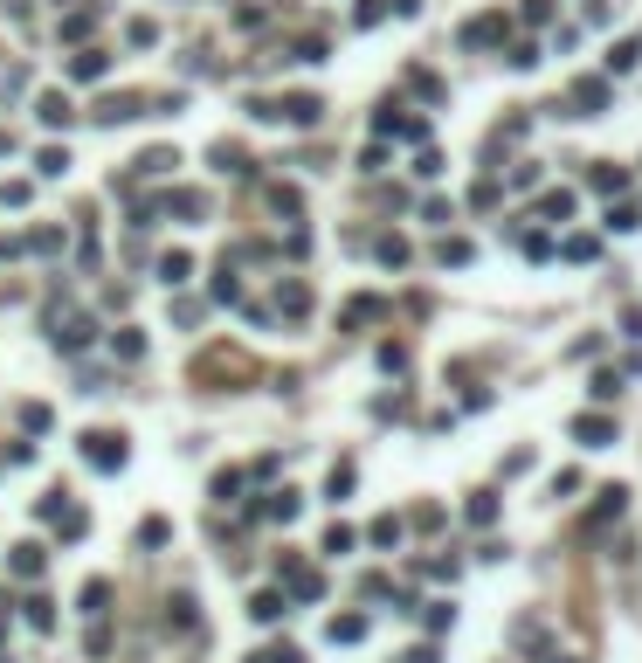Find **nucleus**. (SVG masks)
Returning a JSON list of instances; mask_svg holds the SVG:
<instances>
[{"label": "nucleus", "mask_w": 642, "mask_h": 663, "mask_svg": "<svg viewBox=\"0 0 642 663\" xmlns=\"http://www.w3.org/2000/svg\"><path fill=\"white\" fill-rule=\"evenodd\" d=\"M83 456H90V470H118V463H125V435L90 428V435H83Z\"/></svg>", "instance_id": "nucleus-1"}, {"label": "nucleus", "mask_w": 642, "mask_h": 663, "mask_svg": "<svg viewBox=\"0 0 642 663\" xmlns=\"http://www.w3.org/2000/svg\"><path fill=\"white\" fill-rule=\"evenodd\" d=\"M504 14H484V21H463V42H470V49H497V42H504Z\"/></svg>", "instance_id": "nucleus-2"}, {"label": "nucleus", "mask_w": 642, "mask_h": 663, "mask_svg": "<svg viewBox=\"0 0 642 663\" xmlns=\"http://www.w3.org/2000/svg\"><path fill=\"white\" fill-rule=\"evenodd\" d=\"M573 104H580V118H601L608 111V77H580L573 83Z\"/></svg>", "instance_id": "nucleus-3"}, {"label": "nucleus", "mask_w": 642, "mask_h": 663, "mask_svg": "<svg viewBox=\"0 0 642 663\" xmlns=\"http://www.w3.org/2000/svg\"><path fill=\"white\" fill-rule=\"evenodd\" d=\"M621 504H629V491H621V484H608V491H601V504L588 511V532H608V526L621 518Z\"/></svg>", "instance_id": "nucleus-4"}, {"label": "nucleus", "mask_w": 642, "mask_h": 663, "mask_svg": "<svg viewBox=\"0 0 642 663\" xmlns=\"http://www.w3.org/2000/svg\"><path fill=\"white\" fill-rule=\"evenodd\" d=\"M270 111H277V118H290V125H318V111H325V104H318L311 90H297V97H283V104H270Z\"/></svg>", "instance_id": "nucleus-5"}, {"label": "nucleus", "mask_w": 642, "mask_h": 663, "mask_svg": "<svg viewBox=\"0 0 642 663\" xmlns=\"http://www.w3.org/2000/svg\"><path fill=\"white\" fill-rule=\"evenodd\" d=\"M573 435H580L588 450H608V443H615V422H608V415H580V422H573Z\"/></svg>", "instance_id": "nucleus-6"}, {"label": "nucleus", "mask_w": 642, "mask_h": 663, "mask_svg": "<svg viewBox=\"0 0 642 663\" xmlns=\"http://www.w3.org/2000/svg\"><path fill=\"white\" fill-rule=\"evenodd\" d=\"M35 118H42V125H70V97H63V90H42V97H35Z\"/></svg>", "instance_id": "nucleus-7"}, {"label": "nucleus", "mask_w": 642, "mask_h": 663, "mask_svg": "<svg viewBox=\"0 0 642 663\" xmlns=\"http://www.w3.org/2000/svg\"><path fill=\"white\" fill-rule=\"evenodd\" d=\"M588 186H594V194H621V186H629V173H621L615 160H601V166L588 173Z\"/></svg>", "instance_id": "nucleus-8"}, {"label": "nucleus", "mask_w": 642, "mask_h": 663, "mask_svg": "<svg viewBox=\"0 0 642 663\" xmlns=\"http://www.w3.org/2000/svg\"><path fill=\"white\" fill-rule=\"evenodd\" d=\"M463 518L470 526H497V491H477V498L463 504Z\"/></svg>", "instance_id": "nucleus-9"}, {"label": "nucleus", "mask_w": 642, "mask_h": 663, "mask_svg": "<svg viewBox=\"0 0 642 663\" xmlns=\"http://www.w3.org/2000/svg\"><path fill=\"white\" fill-rule=\"evenodd\" d=\"M104 70H111V55H104V49H83L77 62H70V77H83V83H97Z\"/></svg>", "instance_id": "nucleus-10"}, {"label": "nucleus", "mask_w": 642, "mask_h": 663, "mask_svg": "<svg viewBox=\"0 0 642 663\" xmlns=\"http://www.w3.org/2000/svg\"><path fill=\"white\" fill-rule=\"evenodd\" d=\"M277 304H283V319H304V311H311V291H304V284H283Z\"/></svg>", "instance_id": "nucleus-11"}, {"label": "nucleus", "mask_w": 642, "mask_h": 663, "mask_svg": "<svg viewBox=\"0 0 642 663\" xmlns=\"http://www.w3.org/2000/svg\"><path fill=\"white\" fill-rule=\"evenodd\" d=\"M159 277H166V284H187V277H194V256H187V249L159 256Z\"/></svg>", "instance_id": "nucleus-12"}, {"label": "nucleus", "mask_w": 642, "mask_h": 663, "mask_svg": "<svg viewBox=\"0 0 642 663\" xmlns=\"http://www.w3.org/2000/svg\"><path fill=\"white\" fill-rule=\"evenodd\" d=\"M366 319H380V297H353V304H346V332H360Z\"/></svg>", "instance_id": "nucleus-13"}, {"label": "nucleus", "mask_w": 642, "mask_h": 663, "mask_svg": "<svg viewBox=\"0 0 642 663\" xmlns=\"http://www.w3.org/2000/svg\"><path fill=\"white\" fill-rule=\"evenodd\" d=\"M263 518H283V526H290V518H297V491H270V504H263Z\"/></svg>", "instance_id": "nucleus-14"}, {"label": "nucleus", "mask_w": 642, "mask_h": 663, "mask_svg": "<svg viewBox=\"0 0 642 663\" xmlns=\"http://www.w3.org/2000/svg\"><path fill=\"white\" fill-rule=\"evenodd\" d=\"M636 62H642V42H615V55H608V70H615V77H629Z\"/></svg>", "instance_id": "nucleus-15"}, {"label": "nucleus", "mask_w": 642, "mask_h": 663, "mask_svg": "<svg viewBox=\"0 0 642 663\" xmlns=\"http://www.w3.org/2000/svg\"><path fill=\"white\" fill-rule=\"evenodd\" d=\"M249 615H256V622H277V615H283V594H277V587H263L256 601H249Z\"/></svg>", "instance_id": "nucleus-16"}, {"label": "nucleus", "mask_w": 642, "mask_h": 663, "mask_svg": "<svg viewBox=\"0 0 642 663\" xmlns=\"http://www.w3.org/2000/svg\"><path fill=\"white\" fill-rule=\"evenodd\" d=\"M214 166H221V173H249V153H242V145H214Z\"/></svg>", "instance_id": "nucleus-17"}, {"label": "nucleus", "mask_w": 642, "mask_h": 663, "mask_svg": "<svg viewBox=\"0 0 642 663\" xmlns=\"http://www.w3.org/2000/svg\"><path fill=\"white\" fill-rule=\"evenodd\" d=\"M14 574L35 581V574H42V546H14Z\"/></svg>", "instance_id": "nucleus-18"}, {"label": "nucleus", "mask_w": 642, "mask_h": 663, "mask_svg": "<svg viewBox=\"0 0 642 663\" xmlns=\"http://www.w3.org/2000/svg\"><path fill=\"white\" fill-rule=\"evenodd\" d=\"M366 636V615H338L332 622V642H360Z\"/></svg>", "instance_id": "nucleus-19"}, {"label": "nucleus", "mask_w": 642, "mask_h": 663, "mask_svg": "<svg viewBox=\"0 0 642 663\" xmlns=\"http://www.w3.org/2000/svg\"><path fill=\"white\" fill-rule=\"evenodd\" d=\"M566 256H573V263H594V256H601V242H594V236H573V242H566Z\"/></svg>", "instance_id": "nucleus-20"}, {"label": "nucleus", "mask_w": 642, "mask_h": 663, "mask_svg": "<svg viewBox=\"0 0 642 663\" xmlns=\"http://www.w3.org/2000/svg\"><path fill=\"white\" fill-rule=\"evenodd\" d=\"M90 21H97L90 7H83V14H70V21H63V42H83V35H90Z\"/></svg>", "instance_id": "nucleus-21"}, {"label": "nucleus", "mask_w": 642, "mask_h": 663, "mask_svg": "<svg viewBox=\"0 0 642 663\" xmlns=\"http://www.w3.org/2000/svg\"><path fill=\"white\" fill-rule=\"evenodd\" d=\"M504 62H512V70H532V62H539V42H512V55H504Z\"/></svg>", "instance_id": "nucleus-22"}, {"label": "nucleus", "mask_w": 642, "mask_h": 663, "mask_svg": "<svg viewBox=\"0 0 642 663\" xmlns=\"http://www.w3.org/2000/svg\"><path fill=\"white\" fill-rule=\"evenodd\" d=\"M380 263L401 269V263H408V242H401V236H380Z\"/></svg>", "instance_id": "nucleus-23"}, {"label": "nucleus", "mask_w": 642, "mask_h": 663, "mask_svg": "<svg viewBox=\"0 0 642 663\" xmlns=\"http://www.w3.org/2000/svg\"><path fill=\"white\" fill-rule=\"evenodd\" d=\"M373 546H401V518H373Z\"/></svg>", "instance_id": "nucleus-24"}, {"label": "nucleus", "mask_w": 642, "mask_h": 663, "mask_svg": "<svg viewBox=\"0 0 642 663\" xmlns=\"http://www.w3.org/2000/svg\"><path fill=\"white\" fill-rule=\"evenodd\" d=\"M111 352H118V360H138V352H146V339H138V332H118V339H111Z\"/></svg>", "instance_id": "nucleus-25"}, {"label": "nucleus", "mask_w": 642, "mask_h": 663, "mask_svg": "<svg viewBox=\"0 0 642 663\" xmlns=\"http://www.w3.org/2000/svg\"><path fill=\"white\" fill-rule=\"evenodd\" d=\"M104 601H111V581H90V587H83V609H90V615H104Z\"/></svg>", "instance_id": "nucleus-26"}, {"label": "nucleus", "mask_w": 642, "mask_h": 663, "mask_svg": "<svg viewBox=\"0 0 642 663\" xmlns=\"http://www.w3.org/2000/svg\"><path fill=\"white\" fill-rule=\"evenodd\" d=\"M621 394V373H594V401H615Z\"/></svg>", "instance_id": "nucleus-27"}, {"label": "nucleus", "mask_w": 642, "mask_h": 663, "mask_svg": "<svg viewBox=\"0 0 642 663\" xmlns=\"http://www.w3.org/2000/svg\"><path fill=\"white\" fill-rule=\"evenodd\" d=\"M539 214H553V221H560V214H573V194H546Z\"/></svg>", "instance_id": "nucleus-28"}, {"label": "nucleus", "mask_w": 642, "mask_h": 663, "mask_svg": "<svg viewBox=\"0 0 642 663\" xmlns=\"http://www.w3.org/2000/svg\"><path fill=\"white\" fill-rule=\"evenodd\" d=\"M525 21L546 28V21H553V0H525Z\"/></svg>", "instance_id": "nucleus-29"}]
</instances>
